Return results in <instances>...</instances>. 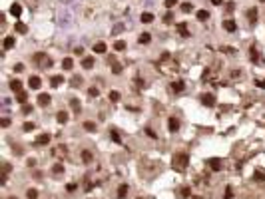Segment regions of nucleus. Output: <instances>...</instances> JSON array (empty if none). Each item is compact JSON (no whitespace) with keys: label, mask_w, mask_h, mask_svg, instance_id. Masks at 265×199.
<instances>
[{"label":"nucleus","mask_w":265,"mask_h":199,"mask_svg":"<svg viewBox=\"0 0 265 199\" xmlns=\"http://www.w3.org/2000/svg\"><path fill=\"white\" fill-rule=\"evenodd\" d=\"M16 102H18V104H26V102H28V96H26L24 92H20L18 98H16Z\"/></svg>","instance_id":"31"},{"label":"nucleus","mask_w":265,"mask_h":199,"mask_svg":"<svg viewBox=\"0 0 265 199\" xmlns=\"http://www.w3.org/2000/svg\"><path fill=\"white\" fill-rule=\"evenodd\" d=\"M112 70H114V74H120V72H122V66H120V64H114Z\"/></svg>","instance_id":"45"},{"label":"nucleus","mask_w":265,"mask_h":199,"mask_svg":"<svg viewBox=\"0 0 265 199\" xmlns=\"http://www.w3.org/2000/svg\"><path fill=\"white\" fill-rule=\"evenodd\" d=\"M209 165H211V169H213V171H219V169H221L219 159H211V161H209Z\"/></svg>","instance_id":"27"},{"label":"nucleus","mask_w":265,"mask_h":199,"mask_svg":"<svg viewBox=\"0 0 265 199\" xmlns=\"http://www.w3.org/2000/svg\"><path fill=\"white\" fill-rule=\"evenodd\" d=\"M62 68H64V70H72V68H74V60H72V58H64V60H62Z\"/></svg>","instance_id":"17"},{"label":"nucleus","mask_w":265,"mask_h":199,"mask_svg":"<svg viewBox=\"0 0 265 199\" xmlns=\"http://www.w3.org/2000/svg\"><path fill=\"white\" fill-rule=\"evenodd\" d=\"M176 28H177V32H179L183 38H189V36H191V34H189V30H187V26H185V22H179Z\"/></svg>","instance_id":"5"},{"label":"nucleus","mask_w":265,"mask_h":199,"mask_svg":"<svg viewBox=\"0 0 265 199\" xmlns=\"http://www.w3.org/2000/svg\"><path fill=\"white\" fill-rule=\"evenodd\" d=\"M187 195H189V187H183L181 189V197H187Z\"/></svg>","instance_id":"46"},{"label":"nucleus","mask_w":265,"mask_h":199,"mask_svg":"<svg viewBox=\"0 0 265 199\" xmlns=\"http://www.w3.org/2000/svg\"><path fill=\"white\" fill-rule=\"evenodd\" d=\"M50 82H52V86H54V88H58L60 84H64V76H52V80H50Z\"/></svg>","instance_id":"22"},{"label":"nucleus","mask_w":265,"mask_h":199,"mask_svg":"<svg viewBox=\"0 0 265 199\" xmlns=\"http://www.w3.org/2000/svg\"><path fill=\"white\" fill-rule=\"evenodd\" d=\"M14 70H16V72H22V70H24V64H16Z\"/></svg>","instance_id":"49"},{"label":"nucleus","mask_w":265,"mask_h":199,"mask_svg":"<svg viewBox=\"0 0 265 199\" xmlns=\"http://www.w3.org/2000/svg\"><path fill=\"white\" fill-rule=\"evenodd\" d=\"M193 10V4H189V2H183L181 4V12H185V14H189Z\"/></svg>","instance_id":"26"},{"label":"nucleus","mask_w":265,"mask_h":199,"mask_svg":"<svg viewBox=\"0 0 265 199\" xmlns=\"http://www.w3.org/2000/svg\"><path fill=\"white\" fill-rule=\"evenodd\" d=\"M82 157H84V161H86V163H90V161H92V153H90V151H84V153H82Z\"/></svg>","instance_id":"40"},{"label":"nucleus","mask_w":265,"mask_h":199,"mask_svg":"<svg viewBox=\"0 0 265 199\" xmlns=\"http://www.w3.org/2000/svg\"><path fill=\"white\" fill-rule=\"evenodd\" d=\"M114 48H116L118 52H122V50H126V42H124V40H118V42L114 44Z\"/></svg>","instance_id":"30"},{"label":"nucleus","mask_w":265,"mask_h":199,"mask_svg":"<svg viewBox=\"0 0 265 199\" xmlns=\"http://www.w3.org/2000/svg\"><path fill=\"white\" fill-rule=\"evenodd\" d=\"M8 199H16V197H8Z\"/></svg>","instance_id":"55"},{"label":"nucleus","mask_w":265,"mask_h":199,"mask_svg":"<svg viewBox=\"0 0 265 199\" xmlns=\"http://www.w3.org/2000/svg\"><path fill=\"white\" fill-rule=\"evenodd\" d=\"M177 4V0H166V8H174Z\"/></svg>","instance_id":"43"},{"label":"nucleus","mask_w":265,"mask_h":199,"mask_svg":"<svg viewBox=\"0 0 265 199\" xmlns=\"http://www.w3.org/2000/svg\"><path fill=\"white\" fill-rule=\"evenodd\" d=\"M108 98H110L112 102H118V100H120V92H116V90H114V92H110V96H108Z\"/></svg>","instance_id":"35"},{"label":"nucleus","mask_w":265,"mask_h":199,"mask_svg":"<svg viewBox=\"0 0 265 199\" xmlns=\"http://www.w3.org/2000/svg\"><path fill=\"white\" fill-rule=\"evenodd\" d=\"M247 18H249L251 22H255V18H257V8H249V10H247Z\"/></svg>","instance_id":"25"},{"label":"nucleus","mask_w":265,"mask_h":199,"mask_svg":"<svg viewBox=\"0 0 265 199\" xmlns=\"http://www.w3.org/2000/svg\"><path fill=\"white\" fill-rule=\"evenodd\" d=\"M253 177H255L257 181H265V173H261V171H255V173H253Z\"/></svg>","instance_id":"38"},{"label":"nucleus","mask_w":265,"mask_h":199,"mask_svg":"<svg viewBox=\"0 0 265 199\" xmlns=\"http://www.w3.org/2000/svg\"><path fill=\"white\" fill-rule=\"evenodd\" d=\"M26 197L28 199H38V189H28V191H26Z\"/></svg>","instance_id":"29"},{"label":"nucleus","mask_w":265,"mask_h":199,"mask_svg":"<svg viewBox=\"0 0 265 199\" xmlns=\"http://www.w3.org/2000/svg\"><path fill=\"white\" fill-rule=\"evenodd\" d=\"M88 94H90V98H98V96H100V90H98V88H90Z\"/></svg>","instance_id":"37"},{"label":"nucleus","mask_w":265,"mask_h":199,"mask_svg":"<svg viewBox=\"0 0 265 199\" xmlns=\"http://www.w3.org/2000/svg\"><path fill=\"white\" fill-rule=\"evenodd\" d=\"M14 44H16V38H14V36H6V38H4V50L14 48Z\"/></svg>","instance_id":"12"},{"label":"nucleus","mask_w":265,"mask_h":199,"mask_svg":"<svg viewBox=\"0 0 265 199\" xmlns=\"http://www.w3.org/2000/svg\"><path fill=\"white\" fill-rule=\"evenodd\" d=\"M16 32H18V34H26V32H28V26H26L24 22H16Z\"/></svg>","instance_id":"20"},{"label":"nucleus","mask_w":265,"mask_h":199,"mask_svg":"<svg viewBox=\"0 0 265 199\" xmlns=\"http://www.w3.org/2000/svg\"><path fill=\"white\" fill-rule=\"evenodd\" d=\"M22 129H24V131H34V123H32V121H26V123L22 125Z\"/></svg>","instance_id":"36"},{"label":"nucleus","mask_w":265,"mask_h":199,"mask_svg":"<svg viewBox=\"0 0 265 199\" xmlns=\"http://www.w3.org/2000/svg\"><path fill=\"white\" fill-rule=\"evenodd\" d=\"M122 30H124V24H120V26H116V28H114V34H118V32H122Z\"/></svg>","instance_id":"48"},{"label":"nucleus","mask_w":265,"mask_h":199,"mask_svg":"<svg viewBox=\"0 0 265 199\" xmlns=\"http://www.w3.org/2000/svg\"><path fill=\"white\" fill-rule=\"evenodd\" d=\"M28 86H30L32 90H38V88L42 86V80L38 78V76H30V80H28Z\"/></svg>","instance_id":"4"},{"label":"nucleus","mask_w":265,"mask_h":199,"mask_svg":"<svg viewBox=\"0 0 265 199\" xmlns=\"http://www.w3.org/2000/svg\"><path fill=\"white\" fill-rule=\"evenodd\" d=\"M221 2L223 0H211V4H215V6H221Z\"/></svg>","instance_id":"54"},{"label":"nucleus","mask_w":265,"mask_h":199,"mask_svg":"<svg viewBox=\"0 0 265 199\" xmlns=\"http://www.w3.org/2000/svg\"><path fill=\"white\" fill-rule=\"evenodd\" d=\"M259 2H265V0H259Z\"/></svg>","instance_id":"56"},{"label":"nucleus","mask_w":265,"mask_h":199,"mask_svg":"<svg viewBox=\"0 0 265 199\" xmlns=\"http://www.w3.org/2000/svg\"><path fill=\"white\" fill-rule=\"evenodd\" d=\"M199 100H201V104L207 106V108H213V106H215V98H213L211 94H201Z\"/></svg>","instance_id":"3"},{"label":"nucleus","mask_w":265,"mask_h":199,"mask_svg":"<svg viewBox=\"0 0 265 199\" xmlns=\"http://www.w3.org/2000/svg\"><path fill=\"white\" fill-rule=\"evenodd\" d=\"M172 90H174V92H181V90H183V82H174V84H172Z\"/></svg>","instance_id":"33"},{"label":"nucleus","mask_w":265,"mask_h":199,"mask_svg":"<svg viewBox=\"0 0 265 199\" xmlns=\"http://www.w3.org/2000/svg\"><path fill=\"white\" fill-rule=\"evenodd\" d=\"M172 20H174V16H172V14H166V20H164V22H172Z\"/></svg>","instance_id":"52"},{"label":"nucleus","mask_w":265,"mask_h":199,"mask_svg":"<svg viewBox=\"0 0 265 199\" xmlns=\"http://www.w3.org/2000/svg\"><path fill=\"white\" fill-rule=\"evenodd\" d=\"M195 18H197L199 22H205V20L209 18V12H207V10H197V12H195Z\"/></svg>","instance_id":"13"},{"label":"nucleus","mask_w":265,"mask_h":199,"mask_svg":"<svg viewBox=\"0 0 265 199\" xmlns=\"http://www.w3.org/2000/svg\"><path fill=\"white\" fill-rule=\"evenodd\" d=\"M70 106H72V110H74V112H80V108H82L78 98H72V100H70Z\"/></svg>","instance_id":"24"},{"label":"nucleus","mask_w":265,"mask_h":199,"mask_svg":"<svg viewBox=\"0 0 265 199\" xmlns=\"http://www.w3.org/2000/svg\"><path fill=\"white\" fill-rule=\"evenodd\" d=\"M225 199H233V189H231V187L225 189Z\"/></svg>","instance_id":"41"},{"label":"nucleus","mask_w":265,"mask_h":199,"mask_svg":"<svg viewBox=\"0 0 265 199\" xmlns=\"http://www.w3.org/2000/svg\"><path fill=\"white\" fill-rule=\"evenodd\" d=\"M82 68L92 70V68H94V58H90V56H88V58H84V60H82Z\"/></svg>","instance_id":"18"},{"label":"nucleus","mask_w":265,"mask_h":199,"mask_svg":"<svg viewBox=\"0 0 265 199\" xmlns=\"http://www.w3.org/2000/svg\"><path fill=\"white\" fill-rule=\"evenodd\" d=\"M189 163V157H187V153H177V155H174V167H179V169H183L185 165Z\"/></svg>","instance_id":"1"},{"label":"nucleus","mask_w":265,"mask_h":199,"mask_svg":"<svg viewBox=\"0 0 265 199\" xmlns=\"http://www.w3.org/2000/svg\"><path fill=\"white\" fill-rule=\"evenodd\" d=\"M52 171H54L56 175H60V173H64V165H62V163H56V165L52 167Z\"/></svg>","instance_id":"32"},{"label":"nucleus","mask_w":265,"mask_h":199,"mask_svg":"<svg viewBox=\"0 0 265 199\" xmlns=\"http://www.w3.org/2000/svg\"><path fill=\"white\" fill-rule=\"evenodd\" d=\"M56 121H58V123H66V121H68V114H66V112H58V114H56Z\"/></svg>","instance_id":"19"},{"label":"nucleus","mask_w":265,"mask_h":199,"mask_svg":"<svg viewBox=\"0 0 265 199\" xmlns=\"http://www.w3.org/2000/svg\"><path fill=\"white\" fill-rule=\"evenodd\" d=\"M80 84H82V78H80V76H74V78H72V86H74V88H78Z\"/></svg>","instance_id":"39"},{"label":"nucleus","mask_w":265,"mask_h":199,"mask_svg":"<svg viewBox=\"0 0 265 199\" xmlns=\"http://www.w3.org/2000/svg\"><path fill=\"white\" fill-rule=\"evenodd\" d=\"M221 52H225V54H233L235 50H233V48H229V46H225V48H221Z\"/></svg>","instance_id":"44"},{"label":"nucleus","mask_w":265,"mask_h":199,"mask_svg":"<svg viewBox=\"0 0 265 199\" xmlns=\"http://www.w3.org/2000/svg\"><path fill=\"white\" fill-rule=\"evenodd\" d=\"M150 40H152V34H148V32H144V34H140V38H138V42H140V44H150Z\"/></svg>","instance_id":"21"},{"label":"nucleus","mask_w":265,"mask_h":199,"mask_svg":"<svg viewBox=\"0 0 265 199\" xmlns=\"http://www.w3.org/2000/svg\"><path fill=\"white\" fill-rule=\"evenodd\" d=\"M223 28H225L227 32H235V30H237V22H235V20H225V22H223Z\"/></svg>","instance_id":"6"},{"label":"nucleus","mask_w":265,"mask_h":199,"mask_svg":"<svg viewBox=\"0 0 265 199\" xmlns=\"http://www.w3.org/2000/svg\"><path fill=\"white\" fill-rule=\"evenodd\" d=\"M110 137H112V141H116V143H120V141H122V137H120V135H118V131H114V129L110 131Z\"/></svg>","instance_id":"34"},{"label":"nucleus","mask_w":265,"mask_h":199,"mask_svg":"<svg viewBox=\"0 0 265 199\" xmlns=\"http://www.w3.org/2000/svg\"><path fill=\"white\" fill-rule=\"evenodd\" d=\"M84 129L86 131H96V123L94 121H84Z\"/></svg>","instance_id":"28"},{"label":"nucleus","mask_w":265,"mask_h":199,"mask_svg":"<svg viewBox=\"0 0 265 199\" xmlns=\"http://www.w3.org/2000/svg\"><path fill=\"white\" fill-rule=\"evenodd\" d=\"M50 102H52V98H50V94H40V96H38V104H40L42 108H44V106H48Z\"/></svg>","instance_id":"8"},{"label":"nucleus","mask_w":265,"mask_h":199,"mask_svg":"<svg viewBox=\"0 0 265 199\" xmlns=\"http://www.w3.org/2000/svg\"><path fill=\"white\" fill-rule=\"evenodd\" d=\"M32 112V106H24V114H30Z\"/></svg>","instance_id":"53"},{"label":"nucleus","mask_w":265,"mask_h":199,"mask_svg":"<svg viewBox=\"0 0 265 199\" xmlns=\"http://www.w3.org/2000/svg\"><path fill=\"white\" fill-rule=\"evenodd\" d=\"M10 14L18 18V16L22 14V6H20V4H12V6H10Z\"/></svg>","instance_id":"16"},{"label":"nucleus","mask_w":265,"mask_h":199,"mask_svg":"<svg viewBox=\"0 0 265 199\" xmlns=\"http://www.w3.org/2000/svg\"><path fill=\"white\" fill-rule=\"evenodd\" d=\"M10 90L16 92V94H20V92H22V82H20V80H12V82H10Z\"/></svg>","instance_id":"11"},{"label":"nucleus","mask_w":265,"mask_h":199,"mask_svg":"<svg viewBox=\"0 0 265 199\" xmlns=\"http://www.w3.org/2000/svg\"><path fill=\"white\" fill-rule=\"evenodd\" d=\"M106 50H108V46H106L104 42H96V44H94V52H96V54H106Z\"/></svg>","instance_id":"10"},{"label":"nucleus","mask_w":265,"mask_h":199,"mask_svg":"<svg viewBox=\"0 0 265 199\" xmlns=\"http://www.w3.org/2000/svg\"><path fill=\"white\" fill-rule=\"evenodd\" d=\"M255 84H257V88H265V80H255Z\"/></svg>","instance_id":"47"},{"label":"nucleus","mask_w":265,"mask_h":199,"mask_svg":"<svg viewBox=\"0 0 265 199\" xmlns=\"http://www.w3.org/2000/svg\"><path fill=\"white\" fill-rule=\"evenodd\" d=\"M168 127H170L172 133H176L177 129H179V121H177L176 118H170V119H168Z\"/></svg>","instance_id":"7"},{"label":"nucleus","mask_w":265,"mask_h":199,"mask_svg":"<svg viewBox=\"0 0 265 199\" xmlns=\"http://www.w3.org/2000/svg\"><path fill=\"white\" fill-rule=\"evenodd\" d=\"M249 58H251L253 62H257V60H259V54H257V48H255V46H251V48H249Z\"/></svg>","instance_id":"23"},{"label":"nucleus","mask_w":265,"mask_h":199,"mask_svg":"<svg viewBox=\"0 0 265 199\" xmlns=\"http://www.w3.org/2000/svg\"><path fill=\"white\" fill-rule=\"evenodd\" d=\"M34 60H36V62H40V64H42V68H50V66H52V60H50L46 54H42V52H38V54L34 56Z\"/></svg>","instance_id":"2"},{"label":"nucleus","mask_w":265,"mask_h":199,"mask_svg":"<svg viewBox=\"0 0 265 199\" xmlns=\"http://www.w3.org/2000/svg\"><path fill=\"white\" fill-rule=\"evenodd\" d=\"M36 143H38V145H46V143H50V133H40V135L36 137Z\"/></svg>","instance_id":"9"},{"label":"nucleus","mask_w":265,"mask_h":199,"mask_svg":"<svg viewBox=\"0 0 265 199\" xmlns=\"http://www.w3.org/2000/svg\"><path fill=\"white\" fill-rule=\"evenodd\" d=\"M140 20H142L144 24H152V22H154V14H152V12H144V14L140 16Z\"/></svg>","instance_id":"14"},{"label":"nucleus","mask_w":265,"mask_h":199,"mask_svg":"<svg viewBox=\"0 0 265 199\" xmlns=\"http://www.w3.org/2000/svg\"><path fill=\"white\" fill-rule=\"evenodd\" d=\"M8 125H10V119L4 118V119H2V127H8Z\"/></svg>","instance_id":"50"},{"label":"nucleus","mask_w":265,"mask_h":199,"mask_svg":"<svg viewBox=\"0 0 265 199\" xmlns=\"http://www.w3.org/2000/svg\"><path fill=\"white\" fill-rule=\"evenodd\" d=\"M233 8H235V6H233V2H227V12H231Z\"/></svg>","instance_id":"51"},{"label":"nucleus","mask_w":265,"mask_h":199,"mask_svg":"<svg viewBox=\"0 0 265 199\" xmlns=\"http://www.w3.org/2000/svg\"><path fill=\"white\" fill-rule=\"evenodd\" d=\"M146 133H148V135H150L152 139H156V137H158V135H156V131H154L152 127H148V129H146Z\"/></svg>","instance_id":"42"},{"label":"nucleus","mask_w":265,"mask_h":199,"mask_svg":"<svg viewBox=\"0 0 265 199\" xmlns=\"http://www.w3.org/2000/svg\"><path fill=\"white\" fill-rule=\"evenodd\" d=\"M128 189H130V187H128V183H122V185L118 187V197L124 199L126 195H128Z\"/></svg>","instance_id":"15"}]
</instances>
